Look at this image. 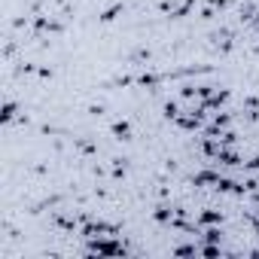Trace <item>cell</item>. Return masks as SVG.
Here are the masks:
<instances>
[{"label": "cell", "instance_id": "cell-1", "mask_svg": "<svg viewBox=\"0 0 259 259\" xmlns=\"http://www.w3.org/2000/svg\"><path fill=\"white\" fill-rule=\"evenodd\" d=\"M89 253H98V256H122L125 247L113 235H101V238H89Z\"/></svg>", "mask_w": 259, "mask_h": 259}, {"label": "cell", "instance_id": "cell-2", "mask_svg": "<svg viewBox=\"0 0 259 259\" xmlns=\"http://www.w3.org/2000/svg\"><path fill=\"white\" fill-rule=\"evenodd\" d=\"M82 235H85V238H101V235H116V226H110V223H89V226L82 229Z\"/></svg>", "mask_w": 259, "mask_h": 259}, {"label": "cell", "instance_id": "cell-3", "mask_svg": "<svg viewBox=\"0 0 259 259\" xmlns=\"http://www.w3.org/2000/svg\"><path fill=\"white\" fill-rule=\"evenodd\" d=\"M217 180H220V174H217V171H210V168H207V171H198V174L192 177V183H195V186H217Z\"/></svg>", "mask_w": 259, "mask_h": 259}, {"label": "cell", "instance_id": "cell-4", "mask_svg": "<svg viewBox=\"0 0 259 259\" xmlns=\"http://www.w3.org/2000/svg\"><path fill=\"white\" fill-rule=\"evenodd\" d=\"M110 132H113V138L128 141V138H132V125H128V122L122 119V122H113V125H110Z\"/></svg>", "mask_w": 259, "mask_h": 259}, {"label": "cell", "instance_id": "cell-5", "mask_svg": "<svg viewBox=\"0 0 259 259\" xmlns=\"http://www.w3.org/2000/svg\"><path fill=\"white\" fill-rule=\"evenodd\" d=\"M217 162H223V165H238L241 159H238V153H235V150H226V147H220V153H217Z\"/></svg>", "mask_w": 259, "mask_h": 259}, {"label": "cell", "instance_id": "cell-6", "mask_svg": "<svg viewBox=\"0 0 259 259\" xmlns=\"http://www.w3.org/2000/svg\"><path fill=\"white\" fill-rule=\"evenodd\" d=\"M198 223H201V226H220V223H223V213H220V210H204V213L198 217Z\"/></svg>", "mask_w": 259, "mask_h": 259}, {"label": "cell", "instance_id": "cell-7", "mask_svg": "<svg viewBox=\"0 0 259 259\" xmlns=\"http://www.w3.org/2000/svg\"><path fill=\"white\" fill-rule=\"evenodd\" d=\"M16 113H19V107H16L13 101H7V104H4V110H0V122H4V125H10V122L16 119Z\"/></svg>", "mask_w": 259, "mask_h": 259}, {"label": "cell", "instance_id": "cell-8", "mask_svg": "<svg viewBox=\"0 0 259 259\" xmlns=\"http://www.w3.org/2000/svg\"><path fill=\"white\" fill-rule=\"evenodd\" d=\"M217 189H220V192H244V186H238V183L229 180V177H220V180H217Z\"/></svg>", "mask_w": 259, "mask_h": 259}, {"label": "cell", "instance_id": "cell-9", "mask_svg": "<svg viewBox=\"0 0 259 259\" xmlns=\"http://www.w3.org/2000/svg\"><path fill=\"white\" fill-rule=\"evenodd\" d=\"M220 241H223L220 226H207V229H204V244H220Z\"/></svg>", "mask_w": 259, "mask_h": 259}, {"label": "cell", "instance_id": "cell-10", "mask_svg": "<svg viewBox=\"0 0 259 259\" xmlns=\"http://www.w3.org/2000/svg\"><path fill=\"white\" fill-rule=\"evenodd\" d=\"M153 217H156V223H174V210H171V207H165V204H162V207H156V213H153Z\"/></svg>", "mask_w": 259, "mask_h": 259}, {"label": "cell", "instance_id": "cell-11", "mask_svg": "<svg viewBox=\"0 0 259 259\" xmlns=\"http://www.w3.org/2000/svg\"><path fill=\"white\" fill-rule=\"evenodd\" d=\"M119 13H122V4H113L110 10H104V16H101V22H116V19H119Z\"/></svg>", "mask_w": 259, "mask_h": 259}, {"label": "cell", "instance_id": "cell-12", "mask_svg": "<svg viewBox=\"0 0 259 259\" xmlns=\"http://www.w3.org/2000/svg\"><path fill=\"white\" fill-rule=\"evenodd\" d=\"M198 253L201 256H223V247L220 244H204V247H198Z\"/></svg>", "mask_w": 259, "mask_h": 259}, {"label": "cell", "instance_id": "cell-13", "mask_svg": "<svg viewBox=\"0 0 259 259\" xmlns=\"http://www.w3.org/2000/svg\"><path fill=\"white\" fill-rule=\"evenodd\" d=\"M174 253H177V256H195L198 247H195V244H180V247H174Z\"/></svg>", "mask_w": 259, "mask_h": 259}, {"label": "cell", "instance_id": "cell-14", "mask_svg": "<svg viewBox=\"0 0 259 259\" xmlns=\"http://www.w3.org/2000/svg\"><path fill=\"white\" fill-rule=\"evenodd\" d=\"M138 82H141V85H156V82H159V76H153V73H144Z\"/></svg>", "mask_w": 259, "mask_h": 259}, {"label": "cell", "instance_id": "cell-15", "mask_svg": "<svg viewBox=\"0 0 259 259\" xmlns=\"http://www.w3.org/2000/svg\"><path fill=\"white\" fill-rule=\"evenodd\" d=\"M165 116H168V119H177V116H180V113H177V104H165Z\"/></svg>", "mask_w": 259, "mask_h": 259}, {"label": "cell", "instance_id": "cell-16", "mask_svg": "<svg viewBox=\"0 0 259 259\" xmlns=\"http://www.w3.org/2000/svg\"><path fill=\"white\" fill-rule=\"evenodd\" d=\"M247 168H250V171H259V153H256V156L247 162Z\"/></svg>", "mask_w": 259, "mask_h": 259}, {"label": "cell", "instance_id": "cell-17", "mask_svg": "<svg viewBox=\"0 0 259 259\" xmlns=\"http://www.w3.org/2000/svg\"><path fill=\"white\" fill-rule=\"evenodd\" d=\"M253 229H256V235H259V220H256V223H253Z\"/></svg>", "mask_w": 259, "mask_h": 259}, {"label": "cell", "instance_id": "cell-18", "mask_svg": "<svg viewBox=\"0 0 259 259\" xmlns=\"http://www.w3.org/2000/svg\"><path fill=\"white\" fill-rule=\"evenodd\" d=\"M253 22H256V28H259V13H256V16H253Z\"/></svg>", "mask_w": 259, "mask_h": 259}]
</instances>
